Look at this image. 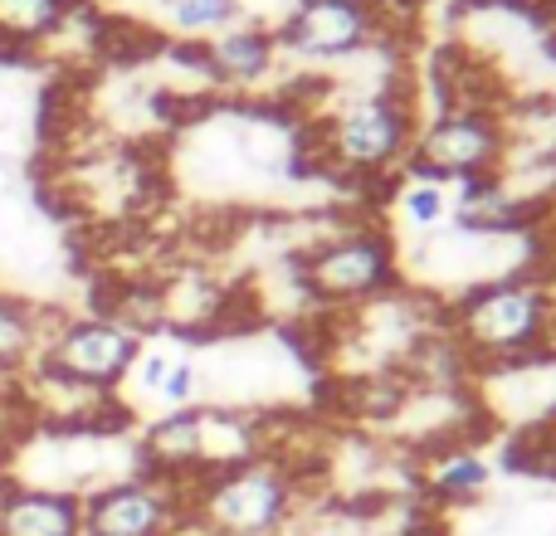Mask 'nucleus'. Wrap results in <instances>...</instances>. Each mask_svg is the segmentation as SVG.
<instances>
[{
  "instance_id": "13",
  "label": "nucleus",
  "mask_w": 556,
  "mask_h": 536,
  "mask_svg": "<svg viewBox=\"0 0 556 536\" xmlns=\"http://www.w3.org/2000/svg\"><path fill=\"white\" fill-rule=\"evenodd\" d=\"M74 0H0V59H25L54 39Z\"/></svg>"
},
{
  "instance_id": "4",
  "label": "nucleus",
  "mask_w": 556,
  "mask_h": 536,
  "mask_svg": "<svg viewBox=\"0 0 556 536\" xmlns=\"http://www.w3.org/2000/svg\"><path fill=\"white\" fill-rule=\"evenodd\" d=\"M508 156V127L493 107H440L415 127L405 171L440 186H473L503 171Z\"/></svg>"
},
{
  "instance_id": "7",
  "label": "nucleus",
  "mask_w": 556,
  "mask_h": 536,
  "mask_svg": "<svg viewBox=\"0 0 556 536\" xmlns=\"http://www.w3.org/2000/svg\"><path fill=\"white\" fill-rule=\"evenodd\" d=\"M386 15L371 0H293L288 15L274 25L278 54L298 64H346L381 44Z\"/></svg>"
},
{
  "instance_id": "14",
  "label": "nucleus",
  "mask_w": 556,
  "mask_h": 536,
  "mask_svg": "<svg viewBox=\"0 0 556 536\" xmlns=\"http://www.w3.org/2000/svg\"><path fill=\"white\" fill-rule=\"evenodd\" d=\"M244 15V0H156V25L176 44H205V39L235 29Z\"/></svg>"
},
{
  "instance_id": "2",
  "label": "nucleus",
  "mask_w": 556,
  "mask_h": 536,
  "mask_svg": "<svg viewBox=\"0 0 556 536\" xmlns=\"http://www.w3.org/2000/svg\"><path fill=\"white\" fill-rule=\"evenodd\" d=\"M298 469L278 454H260L220 473H195L186 518L205 536H283L298 512Z\"/></svg>"
},
{
  "instance_id": "1",
  "label": "nucleus",
  "mask_w": 556,
  "mask_h": 536,
  "mask_svg": "<svg viewBox=\"0 0 556 536\" xmlns=\"http://www.w3.org/2000/svg\"><path fill=\"white\" fill-rule=\"evenodd\" d=\"M444 317V332L469 366L508 371L556 352V288L538 273H498L469 283Z\"/></svg>"
},
{
  "instance_id": "18",
  "label": "nucleus",
  "mask_w": 556,
  "mask_h": 536,
  "mask_svg": "<svg viewBox=\"0 0 556 536\" xmlns=\"http://www.w3.org/2000/svg\"><path fill=\"white\" fill-rule=\"evenodd\" d=\"M371 5H381L386 15H415V10H425L430 0H371Z\"/></svg>"
},
{
  "instance_id": "5",
  "label": "nucleus",
  "mask_w": 556,
  "mask_h": 536,
  "mask_svg": "<svg viewBox=\"0 0 556 536\" xmlns=\"http://www.w3.org/2000/svg\"><path fill=\"white\" fill-rule=\"evenodd\" d=\"M298 283L323 307H366L401 288V259L386 230L356 225L332 240H317L298 259Z\"/></svg>"
},
{
  "instance_id": "8",
  "label": "nucleus",
  "mask_w": 556,
  "mask_h": 536,
  "mask_svg": "<svg viewBox=\"0 0 556 536\" xmlns=\"http://www.w3.org/2000/svg\"><path fill=\"white\" fill-rule=\"evenodd\" d=\"M191 478H162V473H132L103 488L84 493V536H181Z\"/></svg>"
},
{
  "instance_id": "12",
  "label": "nucleus",
  "mask_w": 556,
  "mask_h": 536,
  "mask_svg": "<svg viewBox=\"0 0 556 536\" xmlns=\"http://www.w3.org/2000/svg\"><path fill=\"white\" fill-rule=\"evenodd\" d=\"M49 327L54 322H45V312L35 303L0 293V381H20L39 361Z\"/></svg>"
},
{
  "instance_id": "10",
  "label": "nucleus",
  "mask_w": 556,
  "mask_h": 536,
  "mask_svg": "<svg viewBox=\"0 0 556 536\" xmlns=\"http://www.w3.org/2000/svg\"><path fill=\"white\" fill-rule=\"evenodd\" d=\"M0 536H84V493L0 483Z\"/></svg>"
},
{
  "instance_id": "16",
  "label": "nucleus",
  "mask_w": 556,
  "mask_h": 536,
  "mask_svg": "<svg viewBox=\"0 0 556 536\" xmlns=\"http://www.w3.org/2000/svg\"><path fill=\"white\" fill-rule=\"evenodd\" d=\"M401 215L415 225V230H440V225H450V215H454V191L440 181H420V176H415V181L401 191Z\"/></svg>"
},
{
  "instance_id": "9",
  "label": "nucleus",
  "mask_w": 556,
  "mask_h": 536,
  "mask_svg": "<svg viewBox=\"0 0 556 536\" xmlns=\"http://www.w3.org/2000/svg\"><path fill=\"white\" fill-rule=\"evenodd\" d=\"M186 49H191V64L201 68L205 84L235 88V93L260 88L278 68V59H283L278 54L274 25H254V20H240V25L225 29V35L205 39V44H186Z\"/></svg>"
},
{
  "instance_id": "15",
  "label": "nucleus",
  "mask_w": 556,
  "mask_h": 536,
  "mask_svg": "<svg viewBox=\"0 0 556 536\" xmlns=\"http://www.w3.org/2000/svg\"><path fill=\"white\" fill-rule=\"evenodd\" d=\"M489 488V463L469 444H450L425 463V493L440 502H469Z\"/></svg>"
},
{
  "instance_id": "6",
  "label": "nucleus",
  "mask_w": 556,
  "mask_h": 536,
  "mask_svg": "<svg viewBox=\"0 0 556 536\" xmlns=\"http://www.w3.org/2000/svg\"><path fill=\"white\" fill-rule=\"evenodd\" d=\"M137 356H142V336L127 332L108 312H84V317H68V322L49 327L45 352H39L35 366L59 375V381L84 385V391L113 395L117 385H127Z\"/></svg>"
},
{
  "instance_id": "17",
  "label": "nucleus",
  "mask_w": 556,
  "mask_h": 536,
  "mask_svg": "<svg viewBox=\"0 0 556 536\" xmlns=\"http://www.w3.org/2000/svg\"><path fill=\"white\" fill-rule=\"evenodd\" d=\"M195 395H201V366L191 361V352H181L172 361V371H166L156 400H162V410H186V405H201Z\"/></svg>"
},
{
  "instance_id": "3",
  "label": "nucleus",
  "mask_w": 556,
  "mask_h": 536,
  "mask_svg": "<svg viewBox=\"0 0 556 536\" xmlns=\"http://www.w3.org/2000/svg\"><path fill=\"white\" fill-rule=\"evenodd\" d=\"M415 103L401 88H371L342 103L332 117L317 127V162L337 176V181H381L395 166L405 171V156L415 142Z\"/></svg>"
},
{
  "instance_id": "11",
  "label": "nucleus",
  "mask_w": 556,
  "mask_h": 536,
  "mask_svg": "<svg viewBox=\"0 0 556 536\" xmlns=\"http://www.w3.org/2000/svg\"><path fill=\"white\" fill-rule=\"evenodd\" d=\"M205 459V405L162 410L142 434V469L162 478H195Z\"/></svg>"
}]
</instances>
